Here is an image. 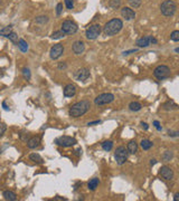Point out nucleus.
Returning a JSON list of instances; mask_svg holds the SVG:
<instances>
[{"label": "nucleus", "instance_id": "1", "mask_svg": "<svg viewBox=\"0 0 179 201\" xmlns=\"http://www.w3.org/2000/svg\"><path fill=\"white\" fill-rule=\"evenodd\" d=\"M123 27V22L121 19L114 18L111 19L110 21H108L105 24V26L103 27V33L106 36H114L118 33H120L121 29Z\"/></svg>", "mask_w": 179, "mask_h": 201}, {"label": "nucleus", "instance_id": "2", "mask_svg": "<svg viewBox=\"0 0 179 201\" xmlns=\"http://www.w3.org/2000/svg\"><path fill=\"white\" fill-rule=\"evenodd\" d=\"M91 107V104L88 101H81V102L75 103L70 109V115L72 117H80L84 115Z\"/></svg>", "mask_w": 179, "mask_h": 201}, {"label": "nucleus", "instance_id": "3", "mask_svg": "<svg viewBox=\"0 0 179 201\" xmlns=\"http://www.w3.org/2000/svg\"><path fill=\"white\" fill-rule=\"evenodd\" d=\"M160 10L164 16L170 17V16L175 15L176 10H177V6L172 0H164L160 6Z\"/></svg>", "mask_w": 179, "mask_h": 201}, {"label": "nucleus", "instance_id": "4", "mask_svg": "<svg viewBox=\"0 0 179 201\" xmlns=\"http://www.w3.org/2000/svg\"><path fill=\"white\" fill-rule=\"evenodd\" d=\"M128 149H125L124 146H119L115 150L114 153V159L117 161V163L119 165H122L123 163H125V161L128 159Z\"/></svg>", "mask_w": 179, "mask_h": 201}, {"label": "nucleus", "instance_id": "5", "mask_svg": "<svg viewBox=\"0 0 179 201\" xmlns=\"http://www.w3.org/2000/svg\"><path fill=\"white\" fill-rule=\"evenodd\" d=\"M100 34H101V26L98 25V24H95V25L90 26L88 29H86L85 36H86L88 39L94 40L100 36Z\"/></svg>", "mask_w": 179, "mask_h": 201}, {"label": "nucleus", "instance_id": "6", "mask_svg": "<svg viewBox=\"0 0 179 201\" xmlns=\"http://www.w3.org/2000/svg\"><path fill=\"white\" fill-rule=\"evenodd\" d=\"M114 101V95L111 93H103L101 95H99L96 99H94L95 105H105V104H110Z\"/></svg>", "mask_w": 179, "mask_h": 201}, {"label": "nucleus", "instance_id": "7", "mask_svg": "<svg viewBox=\"0 0 179 201\" xmlns=\"http://www.w3.org/2000/svg\"><path fill=\"white\" fill-rule=\"evenodd\" d=\"M55 143L59 146H63V148H68V146H73L76 144V140L72 138V136H59L55 140Z\"/></svg>", "mask_w": 179, "mask_h": 201}, {"label": "nucleus", "instance_id": "8", "mask_svg": "<svg viewBox=\"0 0 179 201\" xmlns=\"http://www.w3.org/2000/svg\"><path fill=\"white\" fill-rule=\"evenodd\" d=\"M154 75L157 77L158 79H164L170 75V70H169L168 66L160 65L156 67V70H154Z\"/></svg>", "mask_w": 179, "mask_h": 201}, {"label": "nucleus", "instance_id": "9", "mask_svg": "<svg viewBox=\"0 0 179 201\" xmlns=\"http://www.w3.org/2000/svg\"><path fill=\"white\" fill-rule=\"evenodd\" d=\"M62 30L64 31V34L73 35L77 31V25L72 20H65L62 25Z\"/></svg>", "mask_w": 179, "mask_h": 201}, {"label": "nucleus", "instance_id": "10", "mask_svg": "<svg viewBox=\"0 0 179 201\" xmlns=\"http://www.w3.org/2000/svg\"><path fill=\"white\" fill-rule=\"evenodd\" d=\"M63 53H64V47H63V45L56 44L51 48L49 55H51V59H57L63 55Z\"/></svg>", "mask_w": 179, "mask_h": 201}, {"label": "nucleus", "instance_id": "11", "mask_svg": "<svg viewBox=\"0 0 179 201\" xmlns=\"http://www.w3.org/2000/svg\"><path fill=\"white\" fill-rule=\"evenodd\" d=\"M159 174L161 176V178H164V180H171L174 178V171L169 167H161Z\"/></svg>", "mask_w": 179, "mask_h": 201}, {"label": "nucleus", "instance_id": "12", "mask_svg": "<svg viewBox=\"0 0 179 201\" xmlns=\"http://www.w3.org/2000/svg\"><path fill=\"white\" fill-rule=\"evenodd\" d=\"M121 16L125 19V20H131V19H134L135 17V12L132 10L131 8L124 7L121 9Z\"/></svg>", "mask_w": 179, "mask_h": 201}, {"label": "nucleus", "instance_id": "13", "mask_svg": "<svg viewBox=\"0 0 179 201\" xmlns=\"http://www.w3.org/2000/svg\"><path fill=\"white\" fill-rule=\"evenodd\" d=\"M73 51L76 54V55H81L85 49V44L83 41H81V40H77L73 44V47H72Z\"/></svg>", "mask_w": 179, "mask_h": 201}, {"label": "nucleus", "instance_id": "14", "mask_svg": "<svg viewBox=\"0 0 179 201\" xmlns=\"http://www.w3.org/2000/svg\"><path fill=\"white\" fill-rule=\"evenodd\" d=\"M75 94H76V87H75V85L73 84L66 85L65 88H64V96H65V97H73Z\"/></svg>", "mask_w": 179, "mask_h": 201}, {"label": "nucleus", "instance_id": "15", "mask_svg": "<svg viewBox=\"0 0 179 201\" xmlns=\"http://www.w3.org/2000/svg\"><path fill=\"white\" fill-rule=\"evenodd\" d=\"M90 77V70L88 68H82V70H77L76 73V78L78 80H86Z\"/></svg>", "mask_w": 179, "mask_h": 201}, {"label": "nucleus", "instance_id": "16", "mask_svg": "<svg viewBox=\"0 0 179 201\" xmlns=\"http://www.w3.org/2000/svg\"><path fill=\"white\" fill-rule=\"evenodd\" d=\"M151 43V37L149 36H144L142 38H139V39L137 40V45H138V47L140 48H144V47H148Z\"/></svg>", "mask_w": 179, "mask_h": 201}, {"label": "nucleus", "instance_id": "17", "mask_svg": "<svg viewBox=\"0 0 179 201\" xmlns=\"http://www.w3.org/2000/svg\"><path fill=\"white\" fill-rule=\"evenodd\" d=\"M40 136H33V138H30L28 140V142H27V146L29 148V149H36L37 146L39 145L40 143Z\"/></svg>", "mask_w": 179, "mask_h": 201}, {"label": "nucleus", "instance_id": "18", "mask_svg": "<svg viewBox=\"0 0 179 201\" xmlns=\"http://www.w3.org/2000/svg\"><path fill=\"white\" fill-rule=\"evenodd\" d=\"M179 106L176 104L174 101H167V102L164 103V105H162V109L164 111H172V110H177Z\"/></svg>", "mask_w": 179, "mask_h": 201}, {"label": "nucleus", "instance_id": "19", "mask_svg": "<svg viewBox=\"0 0 179 201\" xmlns=\"http://www.w3.org/2000/svg\"><path fill=\"white\" fill-rule=\"evenodd\" d=\"M127 149H128V152L131 154H134L137 151H138V143L135 142V141H131V142L128 143V146H127Z\"/></svg>", "mask_w": 179, "mask_h": 201}, {"label": "nucleus", "instance_id": "20", "mask_svg": "<svg viewBox=\"0 0 179 201\" xmlns=\"http://www.w3.org/2000/svg\"><path fill=\"white\" fill-rule=\"evenodd\" d=\"M4 198L6 200L8 201H15L17 199V196H16L15 192H12V191H5L4 192Z\"/></svg>", "mask_w": 179, "mask_h": 201}, {"label": "nucleus", "instance_id": "21", "mask_svg": "<svg viewBox=\"0 0 179 201\" xmlns=\"http://www.w3.org/2000/svg\"><path fill=\"white\" fill-rule=\"evenodd\" d=\"M99 183H100V180L98 179V178H93L92 180H90V182H88V189L92 191H94L98 186H99Z\"/></svg>", "mask_w": 179, "mask_h": 201}, {"label": "nucleus", "instance_id": "22", "mask_svg": "<svg viewBox=\"0 0 179 201\" xmlns=\"http://www.w3.org/2000/svg\"><path fill=\"white\" fill-rule=\"evenodd\" d=\"M141 107H142V105L140 104L139 102H131L130 104H129V109L131 111H133V112H138V111L141 110Z\"/></svg>", "mask_w": 179, "mask_h": 201}, {"label": "nucleus", "instance_id": "23", "mask_svg": "<svg viewBox=\"0 0 179 201\" xmlns=\"http://www.w3.org/2000/svg\"><path fill=\"white\" fill-rule=\"evenodd\" d=\"M29 159L33 161V162H35V163H39V164H41V163H43V159H41V157H40L39 154H37V153L30 154Z\"/></svg>", "mask_w": 179, "mask_h": 201}, {"label": "nucleus", "instance_id": "24", "mask_svg": "<svg viewBox=\"0 0 179 201\" xmlns=\"http://www.w3.org/2000/svg\"><path fill=\"white\" fill-rule=\"evenodd\" d=\"M140 145H141V148H142L143 150H149L151 146L154 145V143L151 142V141H149V140H142L141 141V143H140Z\"/></svg>", "mask_w": 179, "mask_h": 201}, {"label": "nucleus", "instance_id": "25", "mask_svg": "<svg viewBox=\"0 0 179 201\" xmlns=\"http://www.w3.org/2000/svg\"><path fill=\"white\" fill-rule=\"evenodd\" d=\"M18 48L22 51H24V53H25V51L28 50V44H27V43H26L24 39H19L18 40Z\"/></svg>", "mask_w": 179, "mask_h": 201}, {"label": "nucleus", "instance_id": "26", "mask_svg": "<svg viewBox=\"0 0 179 201\" xmlns=\"http://www.w3.org/2000/svg\"><path fill=\"white\" fill-rule=\"evenodd\" d=\"M12 31V27L11 26H7V27H4L2 29L0 30V36H5L7 37L9 34Z\"/></svg>", "mask_w": 179, "mask_h": 201}, {"label": "nucleus", "instance_id": "27", "mask_svg": "<svg viewBox=\"0 0 179 201\" xmlns=\"http://www.w3.org/2000/svg\"><path fill=\"white\" fill-rule=\"evenodd\" d=\"M102 148L104 151H111L112 150V148H113V142L112 141H105V142L102 143Z\"/></svg>", "mask_w": 179, "mask_h": 201}, {"label": "nucleus", "instance_id": "28", "mask_svg": "<svg viewBox=\"0 0 179 201\" xmlns=\"http://www.w3.org/2000/svg\"><path fill=\"white\" fill-rule=\"evenodd\" d=\"M64 31L63 30H57V31H54V33L51 34V38L53 39H61V38H63L64 37Z\"/></svg>", "mask_w": 179, "mask_h": 201}, {"label": "nucleus", "instance_id": "29", "mask_svg": "<svg viewBox=\"0 0 179 201\" xmlns=\"http://www.w3.org/2000/svg\"><path fill=\"white\" fill-rule=\"evenodd\" d=\"M7 38L10 40V41H12V43H17V41H18V35L16 33H14V31H11L7 36Z\"/></svg>", "mask_w": 179, "mask_h": 201}, {"label": "nucleus", "instance_id": "30", "mask_svg": "<svg viewBox=\"0 0 179 201\" xmlns=\"http://www.w3.org/2000/svg\"><path fill=\"white\" fill-rule=\"evenodd\" d=\"M48 21V17L47 16H38L36 18V22L37 24H46Z\"/></svg>", "mask_w": 179, "mask_h": 201}, {"label": "nucleus", "instance_id": "31", "mask_svg": "<svg viewBox=\"0 0 179 201\" xmlns=\"http://www.w3.org/2000/svg\"><path fill=\"white\" fill-rule=\"evenodd\" d=\"M171 157H172L171 151H166V152L164 153V155H162V160H164V162H168V161H170Z\"/></svg>", "mask_w": 179, "mask_h": 201}, {"label": "nucleus", "instance_id": "32", "mask_svg": "<svg viewBox=\"0 0 179 201\" xmlns=\"http://www.w3.org/2000/svg\"><path fill=\"white\" fill-rule=\"evenodd\" d=\"M110 6L113 8V9H117V8L120 7L121 5V0H110L109 1Z\"/></svg>", "mask_w": 179, "mask_h": 201}, {"label": "nucleus", "instance_id": "33", "mask_svg": "<svg viewBox=\"0 0 179 201\" xmlns=\"http://www.w3.org/2000/svg\"><path fill=\"white\" fill-rule=\"evenodd\" d=\"M129 4L132 8H139L141 5V0H129Z\"/></svg>", "mask_w": 179, "mask_h": 201}, {"label": "nucleus", "instance_id": "34", "mask_svg": "<svg viewBox=\"0 0 179 201\" xmlns=\"http://www.w3.org/2000/svg\"><path fill=\"white\" fill-rule=\"evenodd\" d=\"M170 38L174 41H179V30H174L170 35Z\"/></svg>", "mask_w": 179, "mask_h": 201}, {"label": "nucleus", "instance_id": "35", "mask_svg": "<svg viewBox=\"0 0 179 201\" xmlns=\"http://www.w3.org/2000/svg\"><path fill=\"white\" fill-rule=\"evenodd\" d=\"M22 75L25 77V79L27 80L30 79V70H28V68H24V70H22Z\"/></svg>", "mask_w": 179, "mask_h": 201}, {"label": "nucleus", "instance_id": "36", "mask_svg": "<svg viewBox=\"0 0 179 201\" xmlns=\"http://www.w3.org/2000/svg\"><path fill=\"white\" fill-rule=\"evenodd\" d=\"M65 5L67 9H73L74 8V0H65Z\"/></svg>", "mask_w": 179, "mask_h": 201}, {"label": "nucleus", "instance_id": "37", "mask_svg": "<svg viewBox=\"0 0 179 201\" xmlns=\"http://www.w3.org/2000/svg\"><path fill=\"white\" fill-rule=\"evenodd\" d=\"M6 130H7L6 124H5V123H0V136L4 135V133L6 132Z\"/></svg>", "mask_w": 179, "mask_h": 201}, {"label": "nucleus", "instance_id": "38", "mask_svg": "<svg viewBox=\"0 0 179 201\" xmlns=\"http://www.w3.org/2000/svg\"><path fill=\"white\" fill-rule=\"evenodd\" d=\"M62 11H63V4H58L56 6V14H57V16L61 15Z\"/></svg>", "mask_w": 179, "mask_h": 201}, {"label": "nucleus", "instance_id": "39", "mask_svg": "<svg viewBox=\"0 0 179 201\" xmlns=\"http://www.w3.org/2000/svg\"><path fill=\"white\" fill-rule=\"evenodd\" d=\"M168 135L172 136V138H177V136H179V132L178 131H170V130H169Z\"/></svg>", "mask_w": 179, "mask_h": 201}, {"label": "nucleus", "instance_id": "40", "mask_svg": "<svg viewBox=\"0 0 179 201\" xmlns=\"http://www.w3.org/2000/svg\"><path fill=\"white\" fill-rule=\"evenodd\" d=\"M154 125L156 126V128H157L158 131H161V126H160V123L158 122V121H154Z\"/></svg>", "mask_w": 179, "mask_h": 201}, {"label": "nucleus", "instance_id": "41", "mask_svg": "<svg viewBox=\"0 0 179 201\" xmlns=\"http://www.w3.org/2000/svg\"><path fill=\"white\" fill-rule=\"evenodd\" d=\"M137 51V49H131V50H127L123 53V55L127 56V55H130V54H132V53H135Z\"/></svg>", "mask_w": 179, "mask_h": 201}, {"label": "nucleus", "instance_id": "42", "mask_svg": "<svg viewBox=\"0 0 179 201\" xmlns=\"http://www.w3.org/2000/svg\"><path fill=\"white\" fill-rule=\"evenodd\" d=\"M64 68H66L65 63H61V64H58V70H64Z\"/></svg>", "mask_w": 179, "mask_h": 201}, {"label": "nucleus", "instance_id": "43", "mask_svg": "<svg viewBox=\"0 0 179 201\" xmlns=\"http://www.w3.org/2000/svg\"><path fill=\"white\" fill-rule=\"evenodd\" d=\"M101 123V121H94V122H90V123H88V126H91V125H95V124H100Z\"/></svg>", "mask_w": 179, "mask_h": 201}, {"label": "nucleus", "instance_id": "44", "mask_svg": "<svg viewBox=\"0 0 179 201\" xmlns=\"http://www.w3.org/2000/svg\"><path fill=\"white\" fill-rule=\"evenodd\" d=\"M174 200H175V201H179V192L175 193V196H174Z\"/></svg>", "mask_w": 179, "mask_h": 201}, {"label": "nucleus", "instance_id": "45", "mask_svg": "<svg viewBox=\"0 0 179 201\" xmlns=\"http://www.w3.org/2000/svg\"><path fill=\"white\" fill-rule=\"evenodd\" d=\"M141 125H142V128H144V130H148V128H149V126H148V124H147V123H141Z\"/></svg>", "mask_w": 179, "mask_h": 201}, {"label": "nucleus", "instance_id": "46", "mask_svg": "<svg viewBox=\"0 0 179 201\" xmlns=\"http://www.w3.org/2000/svg\"><path fill=\"white\" fill-rule=\"evenodd\" d=\"M156 163H157V160H156V159H152V160L150 161V164L151 165H154Z\"/></svg>", "mask_w": 179, "mask_h": 201}, {"label": "nucleus", "instance_id": "47", "mask_svg": "<svg viewBox=\"0 0 179 201\" xmlns=\"http://www.w3.org/2000/svg\"><path fill=\"white\" fill-rule=\"evenodd\" d=\"M151 43H152V44H157V39L154 38V37H151Z\"/></svg>", "mask_w": 179, "mask_h": 201}, {"label": "nucleus", "instance_id": "48", "mask_svg": "<svg viewBox=\"0 0 179 201\" xmlns=\"http://www.w3.org/2000/svg\"><path fill=\"white\" fill-rule=\"evenodd\" d=\"M2 106H4V109H5V110H8V106H7V104H6V102H4V103H2Z\"/></svg>", "mask_w": 179, "mask_h": 201}, {"label": "nucleus", "instance_id": "49", "mask_svg": "<svg viewBox=\"0 0 179 201\" xmlns=\"http://www.w3.org/2000/svg\"><path fill=\"white\" fill-rule=\"evenodd\" d=\"M55 200H65V199H63V198H55Z\"/></svg>", "mask_w": 179, "mask_h": 201}, {"label": "nucleus", "instance_id": "50", "mask_svg": "<svg viewBox=\"0 0 179 201\" xmlns=\"http://www.w3.org/2000/svg\"><path fill=\"white\" fill-rule=\"evenodd\" d=\"M175 51H176V53H178V54H179V47H178V48H176Z\"/></svg>", "mask_w": 179, "mask_h": 201}]
</instances>
